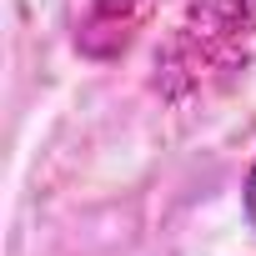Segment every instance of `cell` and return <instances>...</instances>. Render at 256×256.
Instances as JSON below:
<instances>
[{
  "instance_id": "1",
  "label": "cell",
  "mask_w": 256,
  "mask_h": 256,
  "mask_svg": "<svg viewBox=\"0 0 256 256\" xmlns=\"http://www.w3.org/2000/svg\"><path fill=\"white\" fill-rule=\"evenodd\" d=\"M191 6L206 16V30L211 36H256V0H191Z\"/></svg>"
},
{
  "instance_id": "2",
  "label": "cell",
  "mask_w": 256,
  "mask_h": 256,
  "mask_svg": "<svg viewBox=\"0 0 256 256\" xmlns=\"http://www.w3.org/2000/svg\"><path fill=\"white\" fill-rule=\"evenodd\" d=\"M241 206H246V221L256 226V166L246 171V186H241Z\"/></svg>"
}]
</instances>
